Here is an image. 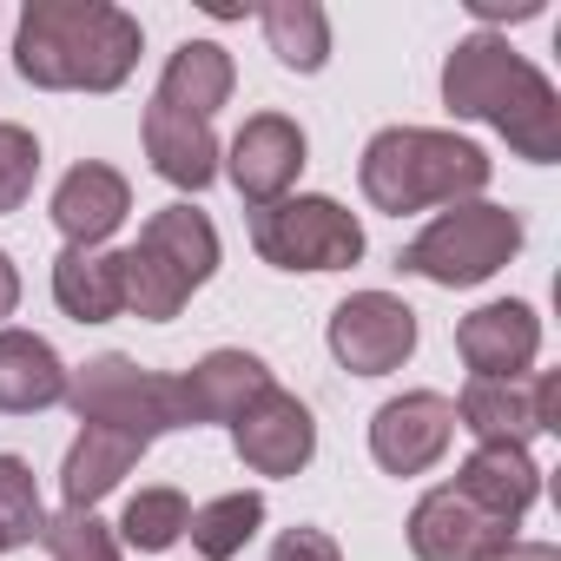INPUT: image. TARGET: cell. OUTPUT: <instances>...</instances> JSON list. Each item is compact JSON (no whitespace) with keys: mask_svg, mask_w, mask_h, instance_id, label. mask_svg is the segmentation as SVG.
<instances>
[{"mask_svg":"<svg viewBox=\"0 0 561 561\" xmlns=\"http://www.w3.org/2000/svg\"><path fill=\"white\" fill-rule=\"evenodd\" d=\"M14 67L47 93H113L139 67V21L106 0H34L14 34Z\"/></svg>","mask_w":561,"mask_h":561,"instance_id":"obj_1","label":"cell"},{"mask_svg":"<svg viewBox=\"0 0 561 561\" xmlns=\"http://www.w3.org/2000/svg\"><path fill=\"white\" fill-rule=\"evenodd\" d=\"M443 106L456 119L495 126L535 165H554L561 159V100H554V87L508 41H495V34L456 41V54L443 67Z\"/></svg>","mask_w":561,"mask_h":561,"instance_id":"obj_2","label":"cell"},{"mask_svg":"<svg viewBox=\"0 0 561 561\" xmlns=\"http://www.w3.org/2000/svg\"><path fill=\"white\" fill-rule=\"evenodd\" d=\"M482 185H489V152L456 133L390 126L364 146V198L390 218L430 211V205H462Z\"/></svg>","mask_w":561,"mask_h":561,"instance_id":"obj_3","label":"cell"},{"mask_svg":"<svg viewBox=\"0 0 561 561\" xmlns=\"http://www.w3.org/2000/svg\"><path fill=\"white\" fill-rule=\"evenodd\" d=\"M218 271V231L205 211L192 205H165L146 218L139 244L119 251V291H126V311L146 318V324H165L185 311V298Z\"/></svg>","mask_w":561,"mask_h":561,"instance_id":"obj_4","label":"cell"},{"mask_svg":"<svg viewBox=\"0 0 561 561\" xmlns=\"http://www.w3.org/2000/svg\"><path fill=\"white\" fill-rule=\"evenodd\" d=\"M67 403L80 423H100V430H119V436H139V443H159L165 430H185V397H179V377L165 370H139L133 357H93L87 370H67Z\"/></svg>","mask_w":561,"mask_h":561,"instance_id":"obj_5","label":"cell"},{"mask_svg":"<svg viewBox=\"0 0 561 561\" xmlns=\"http://www.w3.org/2000/svg\"><path fill=\"white\" fill-rule=\"evenodd\" d=\"M522 251V218L508 211V205H449L423 238H410L403 244V271H416V277H430V285H449V291H462V285H482V277H495L508 257Z\"/></svg>","mask_w":561,"mask_h":561,"instance_id":"obj_6","label":"cell"},{"mask_svg":"<svg viewBox=\"0 0 561 561\" xmlns=\"http://www.w3.org/2000/svg\"><path fill=\"white\" fill-rule=\"evenodd\" d=\"M251 244L277 271H344L364 257V225L337 198L298 192V198H277V205L251 211Z\"/></svg>","mask_w":561,"mask_h":561,"instance_id":"obj_7","label":"cell"},{"mask_svg":"<svg viewBox=\"0 0 561 561\" xmlns=\"http://www.w3.org/2000/svg\"><path fill=\"white\" fill-rule=\"evenodd\" d=\"M456 430H469L476 443H528L561 430V377H469V390L456 397Z\"/></svg>","mask_w":561,"mask_h":561,"instance_id":"obj_8","label":"cell"},{"mask_svg":"<svg viewBox=\"0 0 561 561\" xmlns=\"http://www.w3.org/2000/svg\"><path fill=\"white\" fill-rule=\"evenodd\" d=\"M416 351V311L390 291H357L331 311V357L351 377H390Z\"/></svg>","mask_w":561,"mask_h":561,"instance_id":"obj_9","label":"cell"},{"mask_svg":"<svg viewBox=\"0 0 561 561\" xmlns=\"http://www.w3.org/2000/svg\"><path fill=\"white\" fill-rule=\"evenodd\" d=\"M456 443V403L443 390H403L370 416V456L390 476H423Z\"/></svg>","mask_w":561,"mask_h":561,"instance_id":"obj_10","label":"cell"},{"mask_svg":"<svg viewBox=\"0 0 561 561\" xmlns=\"http://www.w3.org/2000/svg\"><path fill=\"white\" fill-rule=\"evenodd\" d=\"M225 172L238 185V198L257 211V205H277L291 198L298 172H305V126L285 119V113H251L225 152Z\"/></svg>","mask_w":561,"mask_h":561,"instance_id":"obj_11","label":"cell"},{"mask_svg":"<svg viewBox=\"0 0 561 561\" xmlns=\"http://www.w3.org/2000/svg\"><path fill=\"white\" fill-rule=\"evenodd\" d=\"M231 443H238V462L257 476H298L318 456V423L291 390L271 383L244 403V416L231 423Z\"/></svg>","mask_w":561,"mask_h":561,"instance_id":"obj_12","label":"cell"},{"mask_svg":"<svg viewBox=\"0 0 561 561\" xmlns=\"http://www.w3.org/2000/svg\"><path fill=\"white\" fill-rule=\"evenodd\" d=\"M410 548L416 561H495L515 548V522H495L482 515L469 495H456L449 482L430 489L410 515Z\"/></svg>","mask_w":561,"mask_h":561,"instance_id":"obj_13","label":"cell"},{"mask_svg":"<svg viewBox=\"0 0 561 561\" xmlns=\"http://www.w3.org/2000/svg\"><path fill=\"white\" fill-rule=\"evenodd\" d=\"M456 351H462V364L476 377H528V364L541 351V318L522 298L482 305L476 318L456 324Z\"/></svg>","mask_w":561,"mask_h":561,"instance_id":"obj_14","label":"cell"},{"mask_svg":"<svg viewBox=\"0 0 561 561\" xmlns=\"http://www.w3.org/2000/svg\"><path fill=\"white\" fill-rule=\"evenodd\" d=\"M126 211H133V185L100 159L73 165L54 192V225H60L67 244H106L126 225Z\"/></svg>","mask_w":561,"mask_h":561,"instance_id":"obj_15","label":"cell"},{"mask_svg":"<svg viewBox=\"0 0 561 561\" xmlns=\"http://www.w3.org/2000/svg\"><path fill=\"white\" fill-rule=\"evenodd\" d=\"M449 489L469 495V502H476L482 515H495V522H522L528 502L541 495V469L528 462L522 443H476V456L456 469Z\"/></svg>","mask_w":561,"mask_h":561,"instance_id":"obj_16","label":"cell"},{"mask_svg":"<svg viewBox=\"0 0 561 561\" xmlns=\"http://www.w3.org/2000/svg\"><path fill=\"white\" fill-rule=\"evenodd\" d=\"M257 390H271L264 357H251V351H211L205 364H192V377H179L185 430H198V423H238Z\"/></svg>","mask_w":561,"mask_h":561,"instance_id":"obj_17","label":"cell"},{"mask_svg":"<svg viewBox=\"0 0 561 561\" xmlns=\"http://www.w3.org/2000/svg\"><path fill=\"white\" fill-rule=\"evenodd\" d=\"M146 159L159 179L185 185V192H205L218 179V139H211V119H185L172 106H146Z\"/></svg>","mask_w":561,"mask_h":561,"instance_id":"obj_18","label":"cell"},{"mask_svg":"<svg viewBox=\"0 0 561 561\" xmlns=\"http://www.w3.org/2000/svg\"><path fill=\"white\" fill-rule=\"evenodd\" d=\"M54 403H67V364L54 357V344L34 331H0V410L34 416Z\"/></svg>","mask_w":561,"mask_h":561,"instance_id":"obj_19","label":"cell"},{"mask_svg":"<svg viewBox=\"0 0 561 561\" xmlns=\"http://www.w3.org/2000/svg\"><path fill=\"white\" fill-rule=\"evenodd\" d=\"M54 298L73 324H106L126 311V291H119V251L106 244H67L54 257Z\"/></svg>","mask_w":561,"mask_h":561,"instance_id":"obj_20","label":"cell"},{"mask_svg":"<svg viewBox=\"0 0 561 561\" xmlns=\"http://www.w3.org/2000/svg\"><path fill=\"white\" fill-rule=\"evenodd\" d=\"M231 54L218 41H185L172 60H165V80H159V106L185 113V119H211L225 100H231Z\"/></svg>","mask_w":561,"mask_h":561,"instance_id":"obj_21","label":"cell"},{"mask_svg":"<svg viewBox=\"0 0 561 561\" xmlns=\"http://www.w3.org/2000/svg\"><path fill=\"white\" fill-rule=\"evenodd\" d=\"M152 443H139V436H119V430H100V423H87L80 430V443L67 449V469H60V495H67V508H93L139 456H146Z\"/></svg>","mask_w":561,"mask_h":561,"instance_id":"obj_22","label":"cell"},{"mask_svg":"<svg viewBox=\"0 0 561 561\" xmlns=\"http://www.w3.org/2000/svg\"><path fill=\"white\" fill-rule=\"evenodd\" d=\"M264 41L291 73H318L331 60V21L318 0H271L264 8Z\"/></svg>","mask_w":561,"mask_h":561,"instance_id":"obj_23","label":"cell"},{"mask_svg":"<svg viewBox=\"0 0 561 561\" xmlns=\"http://www.w3.org/2000/svg\"><path fill=\"white\" fill-rule=\"evenodd\" d=\"M257 522H264V495L238 489V495H218V502L192 508L185 535H192V548H198L205 561H231V554H244V541L257 535Z\"/></svg>","mask_w":561,"mask_h":561,"instance_id":"obj_24","label":"cell"},{"mask_svg":"<svg viewBox=\"0 0 561 561\" xmlns=\"http://www.w3.org/2000/svg\"><path fill=\"white\" fill-rule=\"evenodd\" d=\"M185 522H192V502H185L179 489H139V495L126 502V515H119V528H126V541H133L139 554L172 548V541L185 535Z\"/></svg>","mask_w":561,"mask_h":561,"instance_id":"obj_25","label":"cell"},{"mask_svg":"<svg viewBox=\"0 0 561 561\" xmlns=\"http://www.w3.org/2000/svg\"><path fill=\"white\" fill-rule=\"evenodd\" d=\"M41 528H47V508H41L34 469H27L21 456H0V554H8V548H27Z\"/></svg>","mask_w":561,"mask_h":561,"instance_id":"obj_26","label":"cell"},{"mask_svg":"<svg viewBox=\"0 0 561 561\" xmlns=\"http://www.w3.org/2000/svg\"><path fill=\"white\" fill-rule=\"evenodd\" d=\"M41 541H47L54 561H119V541H113V528H106L93 508H60V515H47Z\"/></svg>","mask_w":561,"mask_h":561,"instance_id":"obj_27","label":"cell"},{"mask_svg":"<svg viewBox=\"0 0 561 561\" xmlns=\"http://www.w3.org/2000/svg\"><path fill=\"white\" fill-rule=\"evenodd\" d=\"M41 179V139L27 126H8L0 119V211H21L27 192Z\"/></svg>","mask_w":561,"mask_h":561,"instance_id":"obj_28","label":"cell"},{"mask_svg":"<svg viewBox=\"0 0 561 561\" xmlns=\"http://www.w3.org/2000/svg\"><path fill=\"white\" fill-rule=\"evenodd\" d=\"M271 561H344V554H337V541L324 528H285L277 548H271Z\"/></svg>","mask_w":561,"mask_h":561,"instance_id":"obj_29","label":"cell"},{"mask_svg":"<svg viewBox=\"0 0 561 561\" xmlns=\"http://www.w3.org/2000/svg\"><path fill=\"white\" fill-rule=\"evenodd\" d=\"M469 14L476 21H535L541 0H508V8H502V0H469Z\"/></svg>","mask_w":561,"mask_h":561,"instance_id":"obj_30","label":"cell"},{"mask_svg":"<svg viewBox=\"0 0 561 561\" xmlns=\"http://www.w3.org/2000/svg\"><path fill=\"white\" fill-rule=\"evenodd\" d=\"M14 305H21V277H14L8 251H0V318H14Z\"/></svg>","mask_w":561,"mask_h":561,"instance_id":"obj_31","label":"cell"},{"mask_svg":"<svg viewBox=\"0 0 561 561\" xmlns=\"http://www.w3.org/2000/svg\"><path fill=\"white\" fill-rule=\"evenodd\" d=\"M495 561H561V554H554L548 541H515V548H508V554H495Z\"/></svg>","mask_w":561,"mask_h":561,"instance_id":"obj_32","label":"cell"}]
</instances>
